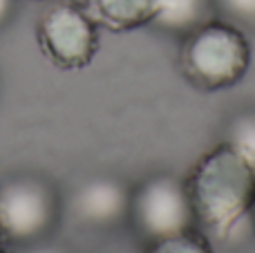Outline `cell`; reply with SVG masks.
Here are the masks:
<instances>
[{
    "instance_id": "8fae6325",
    "label": "cell",
    "mask_w": 255,
    "mask_h": 253,
    "mask_svg": "<svg viewBox=\"0 0 255 253\" xmlns=\"http://www.w3.org/2000/svg\"><path fill=\"white\" fill-rule=\"evenodd\" d=\"M215 9L224 20L255 29V0H215Z\"/></svg>"
},
{
    "instance_id": "9c48e42d",
    "label": "cell",
    "mask_w": 255,
    "mask_h": 253,
    "mask_svg": "<svg viewBox=\"0 0 255 253\" xmlns=\"http://www.w3.org/2000/svg\"><path fill=\"white\" fill-rule=\"evenodd\" d=\"M145 253H215L211 238L197 227L145 245Z\"/></svg>"
},
{
    "instance_id": "30bf717a",
    "label": "cell",
    "mask_w": 255,
    "mask_h": 253,
    "mask_svg": "<svg viewBox=\"0 0 255 253\" xmlns=\"http://www.w3.org/2000/svg\"><path fill=\"white\" fill-rule=\"evenodd\" d=\"M224 141L238 148L255 166V110H244L231 119Z\"/></svg>"
},
{
    "instance_id": "ba28073f",
    "label": "cell",
    "mask_w": 255,
    "mask_h": 253,
    "mask_svg": "<svg viewBox=\"0 0 255 253\" xmlns=\"http://www.w3.org/2000/svg\"><path fill=\"white\" fill-rule=\"evenodd\" d=\"M213 18H217L215 0H161V9L152 25L170 36L184 38Z\"/></svg>"
},
{
    "instance_id": "277c9868",
    "label": "cell",
    "mask_w": 255,
    "mask_h": 253,
    "mask_svg": "<svg viewBox=\"0 0 255 253\" xmlns=\"http://www.w3.org/2000/svg\"><path fill=\"white\" fill-rule=\"evenodd\" d=\"M38 49L58 70H83L99 52V25L85 4L56 0L43 11L36 25Z\"/></svg>"
},
{
    "instance_id": "5bb4252c",
    "label": "cell",
    "mask_w": 255,
    "mask_h": 253,
    "mask_svg": "<svg viewBox=\"0 0 255 253\" xmlns=\"http://www.w3.org/2000/svg\"><path fill=\"white\" fill-rule=\"evenodd\" d=\"M249 222H251L253 233H255V200H253V204H251V211H249Z\"/></svg>"
},
{
    "instance_id": "4fadbf2b",
    "label": "cell",
    "mask_w": 255,
    "mask_h": 253,
    "mask_svg": "<svg viewBox=\"0 0 255 253\" xmlns=\"http://www.w3.org/2000/svg\"><path fill=\"white\" fill-rule=\"evenodd\" d=\"M13 9H16V0H0V29L11 20Z\"/></svg>"
},
{
    "instance_id": "5b68a950",
    "label": "cell",
    "mask_w": 255,
    "mask_h": 253,
    "mask_svg": "<svg viewBox=\"0 0 255 253\" xmlns=\"http://www.w3.org/2000/svg\"><path fill=\"white\" fill-rule=\"evenodd\" d=\"M128 220L143 245L197 227L186 182L168 173L152 175L132 188Z\"/></svg>"
},
{
    "instance_id": "3957f363",
    "label": "cell",
    "mask_w": 255,
    "mask_h": 253,
    "mask_svg": "<svg viewBox=\"0 0 255 253\" xmlns=\"http://www.w3.org/2000/svg\"><path fill=\"white\" fill-rule=\"evenodd\" d=\"M61 218V200L40 175H13L0 184V227L7 242L29 247L43 242Z\"/></svg>"
},
{
    "instance_id": "6da1fadb",
    "label": "cell",
    "mask_w": 255,
    "mask_h": 253,
    "mask_svg": "<svg viewBox=\"0 0 255 253\" xmlns=\"http://www.w3.org/2000/svg\"><path fill=\"white\" fill-rule=\"evenodd\" d=\"M184 182L195 224L211 240H231L249 220L255 200V166L229 141L204 152Z\"/></svg>"
},
{
    "instance_id": "9a60e30c",
    "label": "cell",
    "mask_w": 255,
    "mask_h": 253,
    "mask_svg": "<svg viewBox=\"0 0 255 253\" xmlns=\"http://www.w3.org/2000/svg\"><path fill=\"white\" fill-rule=\"evenodd\" d=\"M4 242H7V238H4V231H2V227H0V253L4 251Z\"/></svg>"
},
{
    "instance_id": "7c38bea8",
    "label": "cell",
    "mask_w": 255,
    "mask_h": 253,
    "mask_svg": "<svg viewBox=\"0 0 255 253\" xmlns=\"http://www.w3.org/2000/svg\"><path fill=\"white\" fill-rule=\"evenodd\" d=\"M22 253H70L63 247H56V245H43V242H36V245H29L22 249Z\"/></svg>"
},
{
    "instance_id": "7a4b0ae2",
    "label": "cell",
    "mask_w": 255,
    "mask_h": 253,
    "mask_svg": "<svg viewBox=\"0 0 255 253\" xmlns=\"http://www.w3.org/2000/svg\"><path fill=\"white\" fill-rule=\"evenodd\" d=\"M179 72L202 92L231 90L251 67V43L242 27L213 18L179 43Z\"/></svg>"
},
{
    "instance_id": "8992f818",
    "label": "cell",
    "mask_w": 255,
    "mask_h": 253,
    "mask_svg": "<svg viewBox=\"0 0 255 253\" xmlns=\"http://www.w3.org/2000/svg\"><path fill=\"white\" fill-rule=\"evenodd\" d=\"M132 188L117 177H94L85 182L72 200L76 220L92 229H112L128 220Z\"/></svg>"
},
{
    "instance_id": "52a82bcc",
    "label": "cell",
    "mask_w": 255,
    "mask_h": 253,
    "mask_svg": "<svg viewBox=\"0 0 255 253\" xmlns=\"http://www.w3.org/2000/svg\"><path fill=\"white\" fill-rule=\"evenodd\" d=\"M85 9L99 27L110 31H132L152 25L161 0H85Z\"/></svg>"
}]
</instances>
